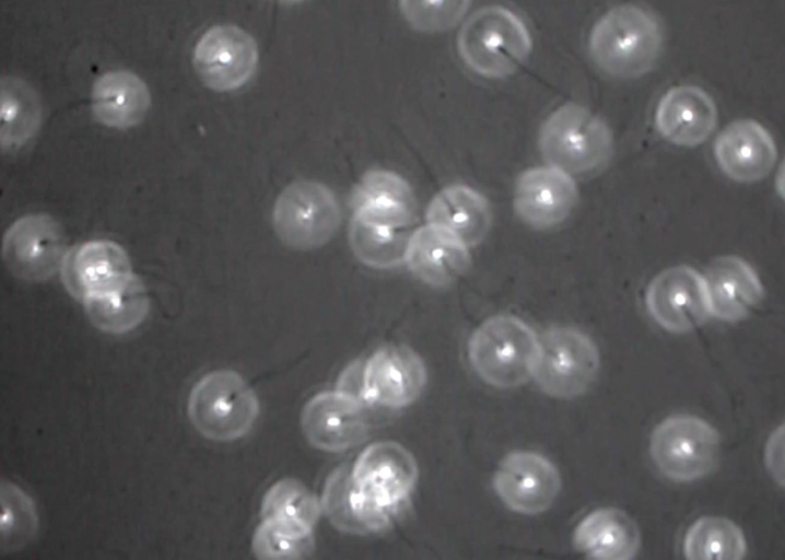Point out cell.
Instances as JSON below:
<instances>
[{
  "instance_id": "obj_1",
  "label": "cell",
  "mask_w": 785,
  "mask_h": 560,
  "mask_svg": "<svg viewBox=\"0 0 785 560\" xmlns=\"http://www.w3.org/2000/svg\"><path fill=\"white\" fill-rule=\"evenodd\" d=\"M663 47V28L647 10L623 4L609 10L594 25L589 51L605 72L634 78L647 72Z\"/></svg>"
},
{
  "instance_id": "obj_2",
  "label": "cell",
  "mask_w": 785,
  "mask_h": 560,
  "mask_svg": "<svg viewBox=\"0 0 785 560\" xmlns=\"http://www.w3.org/2000/svg\"><path fill=\"white\" fill-rule=\"evenodd\" d=\"M418 480L412 454L392 441L368 445L349 472L350 489L371 530L384 527Z\"/></svg>"
},
{
  "instance_id": "obj_3",
  "label": "cell",
  "mask_w": 785,
  "mask_h": 560,
  "mask_svg": "<svg viewBox=\"0 0 785 560\" xmlns=\"http://www.w3.org/2000/svg\"><path fill=\"white\" fill-rule=\"evenodd\" d=\"M457 49L479 75L497 79L512 74L527 58L531 38L522 19L501 5L476 11L461 26Z\"/></svg>"
},
{
  "instance_id": "obj_4",
  "label": "cell",
  "mask_w": 785,
  "mask_h": 560,
  "mask_svg": "<svg viewBox=\"0 0 785 560\" xmlns=\"http://www.w3.org/2000/svg\"><path fill=\"white\" fill-rule=\"evenodd\" d=\"M187 413L191 424L204 438L231 442L251 430L259 415V400L237 372L215 370L192 386Z\"/></svg>"
},
{
  "instance_id": "obj_5",
  "label": "cell",
  "mask_w": 785,
  "mask_h": 560,
  "mask_svg": "<svg viewBox=\"0 0 785 560\" xmlns=\"http://www.w3.org/2000/svg\"><path fill=\"white\" fill-rule=\"evenodd\" d=\"M538 348L539 338L527 324L514 316L497 315L472 334L468 355L485 383L511 388L532 376Z\"/></svg>"
},
{
  "instance_id": "obj_6",
  "label": "cell",
  "mask_w": 785,
  "mask_h": 560,
  "mask_svg": "<svg viewBox=\"0 0 785 560\" xmlns=\"http://www.w3.org/2000/svg\"><path fill=\"white\" fill-rule=\"evenodd\" d=\"M539 143L546 160L567 174L593 172L602 166L612 152L607 125L577 104H565L546 119Z\"/></svg>"
},
{
  "instance_id": "obj_7",
  "label": "cell",
  "mask_w": 785,
  "mask_h": 560,
  "mask_svg": "<svg viewBox=\"0 0 785 560\" xmlns=\"http://www.w3.org/2000/svg\"><path fill=\"white\" fill-rule=\"evenodd\" d=\"M341 210L333 191L308 179L288 185L276 199L272 224L289 248L311 250L325 245L340 226Z\"/></svg>"
},
{
  "instance_id": "obj_8",
  "label": "cell",
  "mask_w": 785,
  "mask_h": 560,
  "mask_svg": "<svg viewBox=\"0 0 785 560\" xmlns=\"http://www.w3.org/2000/svg\"><path fill=\"white\" fill-rule=\"evenodd\" d=\"M651 455L659 470L676 481H693L715 467L720 450L717 431L695 416L663 420L651 436Z\"/></svg>"
},
{
  "instance_id": "obj_9",
  "label": "cell",
  "mask_w": 785,
  "mask_h": 560,
  "mask_svg": "<svg viewBox=\"0 0 785 560\" xmlns=\"http://www.w3.org/2000/svg\"><path fill=\"white\" fill-rule=\"evenodd\" d=\"M598 370V349L579 330L556 327L539 338L532 377L548 395L559 398L578 396L590 386Z\"/></svg>"
},
{
  "instance_id": "obj_10",
  "label": "cell",
  "mask_w": 785,
  "mask_h": 560,
  "mask_svg": "<svg viewBox=\"0 0 785 560\" xmlns=\"http://www.w3.org/2000/svg\"><path fill=\"white\" fill-rule=\"evenodd\" d=\"M66 237L60 224L48 214H27L17 219L5 232L2 258L17 278L42 281L61 268L67 254Z\"/></svg>"
},
{
  "instance_id": "obj_11",
  "label": "cell",
  "mask_w": 785,
  "mask_h": 560,
  "mask_svg": "<svg viewBox=\"0 0 785 560\" xmlns=\"http://www.w3.org/2000/svg\"><path fill=\"white\" fill-rule=\"evenodd\" d=\"M194 65L202 82L218 92L243 86L258 65L255 39L234 25H215L195 46Z\"/></svg>"
},
{
  "instance_id": "obj_12",
  "label": "cell",
  "mask_w": 785,
  "mask_h": 560,
  "mask_svg": "<svg viewBox=\"0 0 785 560\" xmlns=\"http://www.w3.org/2000/svg\"><path fill=\"white\" fill-rule=\"evenodd\" d=\"M426 383V370L417 352L406 346L387 345L365 362L360 386L361 397L385 408L412 404Z\"/></svg>"
},
{
  "instance_id": "obj_13",
  "label": "cell",
  "mask_w": 785,
  "mask_h": 560,
  "mask_svg": "<svg viewBox=\"0 0 785 560\" xmlns=\"http://www.w3.org/2000/svg\"><path fill=\"white\" fill-rule=\"evenodd\" d=\"M364 399L348 390L324 392L303 408L301 424L308 442L326 452H341L359 444L368 422Z\"/></svg>"
},
{
  "instance_id": "obj_14",
  "label": "cell",
  "mask_w": 785,
  "mask_h": 560,
  "mask_svg": "<svg viewBox=\"0 0 785 560\" xmlns=\"http://www.w3.org/2000/svg\"><path fill=\"white\" fill-rule=\"evenodd\" d=\"M493 485L506 506L517 513L532 515L546 511L553 503L561 479L555 466L546 457L518 451L500 463Z\"/></svg>"
},
{
  "instance_id": "obj_15",
  "label": "cell",
  "mask_w": 785,
  "mask_h": 560,
  "mask_svg": "<svg viewBox=\"0 0 785 560\" xmlns=\"http://www.w3.org/2000/svg\"><path fill=\"white\" fill-rule=\"evenodd\" d=\"M646 304L653 318L675 332L695 328L710 314L704 279L688 266L658 273L648 285Z\"/></svg>"
},
{
  "instance_id": "obj_16",
  "label": "cell",
  "mask_w": 785,
  "mask_h": 560,
  "mask_svg": "<svg viewBox=\"0 0 785 560\" xmlns=\"http://www.w3.org/2000/svg\"><path fill=\"white\" fill-rule=\"evenodd\" d=\"M60 269L68 291L81 301L116 290L133 275L126 250L108 240L89 241L71 248Z\"/></svg>"
},
{
  "instance_id": "obj_17",
  "label": "cell",
  "mask_w": 785,
  "mask_h": 560,
  "mask_svg": "<svg viewBox=\"0 0 785 560\" xmlns=\"http://www.w3.org/2000/svg\"><path fill=\"white\" fill-rule=\"evenodd\" d=\"M576 198V186L570 174L551 165L527 170L519 176L514 206L523 221L543 229L563 222Z\"/></svg>"
},
{
  "instance_id": "obj_18",
  "label": "cell",
  "mask_w": 785,
  "mask_h": 560,
  "mask_svg": "<svg viewBox=\"0 0 785 560\" xmlns=\"http://www.w3.org/2000/svg\"><path fill=\"white\" fill-rule=\"evenodd\" d=\"M353 219L394 229L408 228L415 218L417 201L409 184L385 170L365 173L352 197Z\"/></svg>"
},
{
  "instance_id": "obj_19",
  "label": "cell",
  "mask_w": 785,
  "mask_h": 560,
  "mask_svg": "<svg viewBox=\"0 0 785 560\" xmlns=\"http://www.w3.org/2000/svg\"><path fill=\"white\" fill-rule=\"evenodd\" d=\"M715 159L726 175L738 182L763 178L776 160L770 133L757 121L741 119L728 125L717 137Z\"/></svg>"
},
{
  "instance_id": "obj_20",
  "label": "cell",
  "mask_w": 785,
  "mask_h": 560,
  "mask_svg": "<svg viewBox=\"0 0 785 560\" xmlns=\"http://www.w3.org/2000/svg\"><path fill=\"white\" fill-rule=\"evenodd\" d=\"M703 279L710 314L723 320L743 318L757 306L763 294L754 270L736 256L714 259Z\"/></svg>"
},
{
  "instance_id": "obj_21",
  "label": "cell",
  "mask_w": 785,
  "mask_h": 560,
  "mask_svg": "<svg viewBox=\"0 0 785 560\" xmlns=\"http://www.w3.org/2000/svg\"><path fill=\"white\" fill-rule=\"evenodd\" d=\"M717 110L702 89L680 85L670 89L659 101L656 125L659 132L679 145H696L713 131Z\"/></svg>"
},
{
  "instance_id": "obj_22",
  "label": "cell",
  "mask_w": 785,
  "mask_h": 560,
  "mask_svg": "<svg viewBox=\"0 0 785 560\" xmlns=\"http://www.w3.org/2000/svg\"><path fill=\"white\" fill-rule=\"evenodd\" d=\"M405 261L423 282L443 287L461 276L469 255L467 246L453 235L427 224L411 233Z\"/></svg>"
},
{
  "instance_id": "obj_23",
  "label": "cell",
  "mask_w": 785,
  "mask_h": 560,
  "mask_svg": "<svg viewBox=\"0 0 785 560\" xmlns=\"http://www.w3.org/2000/svg\"><path fill=\"white\" fill-rule=\"evenodd\" d=\"M576 550L600 560H629L636 556L641 536L636 523L616 508L597 509L587 514L573 535Z\"/></svg>"
},
{
  "instance_id": "obj_24",
  "label": "cell",
  "mask_w": 785,
  "mask_h": 560,
  "mask_svg": "<svg viewBox=\"0 0 785 560\" xmlns=\"http://www.w3.org/2000/svg\"><path fill=\"white\" fill-rule=\"evenodd\" d=\"M426 219L466 246L479 243L488 233L491 211L485 198L474 189L454 185L441 190L431 201Z\"/></svg>"
},
{
  "instance_id": "obj_25",
  "label": "cell",
  "mask_w": 785,
  "mask_h": 560,
  "mask_svg": "<svg viewBox=\"0 0 785 560\" xmlns=\"http://www.w3.org/2000/svg\"><path fill=\"white\" fill-rule=\"evenodd\" d=\"M151 104L147 84L126 70L101 75L92 89V110L95 118L112 128L126 129L138 125Z\"/></svg>"
},
{
  "instance_id": "obj_26",
  "label": "cell",
  "mask_w": 785,
  "mask_h": 560,
  "mask_svg": "<svg viewBox=\"0 0 785 560\" xmlns=\"http://www.w3.org/2000/svg\"><path fill=\"white\" fill-rule=\"evenodd\" d=\"M92 324L108 334H125L147 317L150 301L142 280L134 273L120 288L83 301Z\"/></svg>"
},
{
  "instance_id": "obj_27",
  "label": "cell",
  "mask_w": 785,
  "mask_h": 560,
  "mask_svg": "<svg viewBox=\"0 0 785 560\" xmlns=\"http://www.w3.org/2000/svg\"><path fill=\"white\" fill-rule=\"evenodd\" d=\"M319 503L301 481L282 479L272 485L261 502L262 521L292 535L312 536L319 516Z\"/></svg>"
},
{
  "instance_id": "obj_28",
  "label": "cell",
  "mask_w": 785,
  "mask_h": 560,
  "mask_svg": "<svg viewBox=\"0 0 785 560\" xmlns=\"http://www.w3.org/2000/svg\"><path fill=\"white\" fill-rule=\"evenodd\" d=\"M1 148L12 151L31 139L42 120V106L36 92L23 80H1Z\"/></svg>"
},
{
  "instance_id": "obj_29",
  "label": "cell",
  "mask_w": 785,
  "mask_h": 560,
  "mask_svg": "<svg viewBox=\"0 0 785 560\" xmlns=\"http://www.w3.org/2000/svg\"><path fill=\"white\" fill-rule=\"evenodd\" d=\"M683 552L692 560H739L747 552L742 530L722 516H703L687 530Z\"/></svg>"
},
{
  "instance_id": "obj_30",
  "label": "cell",
  "mask_w": 785,
  "mask_h": 560,
  "mask_svg": "<svg viewBox=\"0 0 785 560\" xmlns=\"http://www.w3.org/2000/svg\"><path fill=\"white\" fill-rule=\"evenodd\" d=\"M411 232L365 223L352 218L350 244L355 256L374 268H391L406 260Z\"/></svg>"
},
{
  "instance_id": "obj_31",
  "label": "cell",
  "mask_w": 785,
  "mask_h": 560,
  "mask_svg": "<svg viewBox=\"0 0 785 560\" xmlns=\"http://www.w3.org/2000/svg\"><path fill=\"white\" fill-rule=\"evenodd\" d=\"M471 0H399L400 11L412 28L422 33L450 30L466 14Z\"/></svg>"
},
{
  "instance_id": "obj_32",
  "label": "cell",
  "mask_w": 785,
  "mask_h": 560,
  "mask_svg": "<svg viewBox=\"0 0 785 560\" xmlns=\"http://www.w3.org/2000/svg\"><path fill=\"white\" fill-rule=\"evenodd\" d=\"M251 548L260 559L303 558L312 551L313 536H295L262 521L253 535Z\"/></svg>"
},
{
  "instance_id": "obj_33",
  "label": "cell",
  "mask_w": 785,
  "mask_h": 560,
  "mask_svg": "<svg viewBox=\"0 0 785 560\" xmlns=\"http://www.w3.org/2000/svg\"><path fill=\"white\" fill-rule=\"evenodd\" d=\"M765 464L770 474L782 485L784 483V429H776L765 446Z\"/></svg>"
},
{
  "instance_id": "obj_34",
  "label": "cell",
  "mask_w": 785,
  "mask_h": 560,
  "mask_svg": "<svg viewBox=\"0 0 785 560\" xmlns=\"http://www.w3.org/2000/svg\"><path fill=\"white\" fill-rule=\"evenodd\" d=\"M279 1L284 2V3H296V2H300L303 0H279Z\"/></svg>"
}]
</instances>
